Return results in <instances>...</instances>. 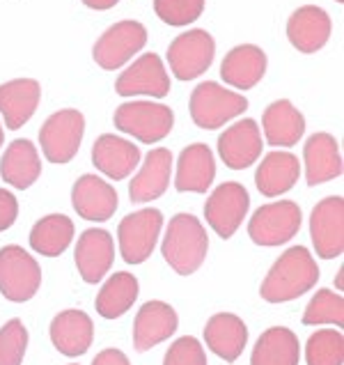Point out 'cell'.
Returning <instances> with one entry per match:
<instances>
[{
    "label": "cell",
    "mask_w": 344,
    "mask_h": 365,
    "mask_svg": "<svg viewBox=\"0 0 344 365\" xmlns=\"http://www.w3.org/2000/svg\"><path fill=\"white\" fill-rule=\"evenodd\" d=\"M319 280V267L310 250L303 246H294L285 250L276 259V264L269 269L259 294L269 304H285L306 294Z\"/></svg>",
    "instance_id": "6da1fadb"
},
{
    "label": "cell",
    "mask_w": 344,
    "mask_h": 365,
    "mask_svg": "<svg viewBox=\"0 0 344 365\" xmlns=\"http://www.w3.org/2000/svg\"><path fill=\"white\" fill-rule=\"evenodd\" d=\"M209 237L202 223L191 214H177L163 239V257L179 276H191L202 267Z\"/></svg>",
    "instance_id": "7a4b0ae2"
},
{
    "label": "cell",
    "mask_w": 344,
    "mask_h": 365,
    "mask_svg": "<svg viewBox=\"0 0 344 365\" xmlns=\"http://www.w3.org/2000/svg\"><path fill=\"white\" fill-rule=\"evenodd\" d=\"M248 108V99L229 92L214 81L200 83L191 95V118L200 129H221Z\"/></svg>",
    "instance_id": "3957f363"
},
{
    "label": "cell",
    "mask_w": 344,
    "mask_h": 365,
    "mask_svg": "<svg viewBox=\"0 0 344 365\" xmlns=\"http://www.w3.org/2000/svg\"><path fill=\"white\" fill-rule=\"evenodd\" d=\"M115 129L133 135L140 143H159L172 131L174 115L168 106L152 101H129L115 110Z\"/></svg>",
    "instance_id": "277c9868"
},
{
    "label": "cell",
    "mask_w": 344,
    "mask_h": 365,
    "mask_svg": "<svg viewBox=\"0 0 344 365\" xmlns=\"http://www.w3.org/2000/svg\"><path fill=\"white\" fill-rule=\"evenodd\" d=\"M41 285V269L21 246L0 248V294L16 304L30 301Z\"/></svg>",
    "instance_id": "5b68a950"
},
{
    "label": "cell",
    "mask_w": 344,
    "mask_h": 365,
    "mask_svg": "<svg viewBox=\"0 0 344 365\" xmlns=\"http://www.w3.org/2000/svg\"><path fill=\"white\" fill-rule=\"evenodd\" d=\"M301 207L291 200L259 207L248 223V235L259 246H280L294 239L301 230Z\"/></svg>",
    "instance_id": "8992f818"
},
{
    "label": "cell",
    "mask_w": 344,
    "mask_h": 365,
    "mask_svg": "<svg viewBox=\"0 0 344 365\" xmlns=\"http://www.w3.org/2000/svg\"><path fill=\"white\" fill-rule=\"evenodd\" d=\"M83 133H85L83 113L74 108L53 113L39 129V143L44 156L51 163H69L80 148Z\"/></svg>",
    "instance_id": "52a82bcc"
},
{
    "label": "cell",
    "mask_w": 344,
    "mask_h": 365,
    "mask_svg": "<svg viewBox=\"0 0 344 365\" xmlns=\"http://www.w3.org/2000/svg\"><path fill=\"white\" fill-rule=\"evenodd\" d=\"M216 56V41L207 30H189L177 35L168 46V62L179 81H193L212 67Z\"/></svg>",
    "instance_id": "ba28073f"
},
{
    "label": "cell",
    "mask_w": 344,
    "mask_h": 365,
    "mask_svg": "<svg viewBox=\"0 0 344 365\" xmlns=\"http://www.w3.org/2000/svg\"><path fill=\"white\" fill-rule=\"evenodd\" d=\"M163 227V214L159 210H140L129 214L118 227L120 253L127 264H142L152 255L156 239Z\"/></svg>",
    "instance_id": "9c48e42d"
},
{
    "label": "cell",
    "mask_w": 344,
    "mask_h": 365,
    "mask_svg": "<svg viewBox=\"0 0 344 365\" xmlns=\"http://www.w3.org/2000/svg\"><path fill=\"white\" fill-rule=\"evenodd\" d=\"M147 44V30L138 21H120L110 26L92 48V58L101 69H120Z\"/></svg>",
    "instance_id": "30bf717a"
},
{
    "label": "cell",
    "mask_w": 344,
    "mask_h": 365,
    "mask_svg": "<svg viewBox=\"0 0 344 365\" xmlns=\"http://www.w3.org/2000/svg\"><path fill=\"white\" fill-rule=\"evenodd\" d=\"M310 237L319 257L333 259L344 250V200L340 195L324 197L310 218Z\"/></svg>",
    "instance_id": "8fae6325"
},
{
    "label": "cell",
    "mask_w": 344,
    "mask_h": 365,
    "mask_svg": "<svg viewBox=\"0 0 344 365\" xmlns=\"http://www.w3.org/2000/svg\"><path fill=\"white\" fill-rule=\"evenodd\" d=\"M250 197L239 182H225L209 195L204 205V216L214 230L223 239H229L248 214Z\"/></svg>",
    "instance_id": "7c38bea8"
},
{
    "label": "cell",
    "mask_w": 344,
    "mask_h": 365,
    "mask_svg": "<svg viewBox=\"0 0 344 365\" xmlns=\"http://www.w3.org/2000/svg\"><path fill=\"white\" fill-rule=\"evenodd\" d=\"M115 92L122 97L147 95L163 99L170 92V76L165 74V67L159 56L145 53L124 74H120L118 83H115Z\"/></svg>",
    "instance_id": "4fadbf2b"
},
{
    "label": "cell",
    "mask_w": 344,
    "mask_h": 365,
    "mask_svg": "<svg viewBox=\"0 0 344 365\" xmlns=\"http://www.w3.org/2000/svg\"><path fill=\"white\" fill-rule=\"evenodd\" d=\"M218 154L232 170H244L253 165L262 154V133L257 129V122L241 120L225 129L218 138Z\"/></svg>",
    "instance_id": "5bb4252c"
},
{
    "label": "cell",
    "mask_w": 344,
    "mask_h": 365,
    "mask_svg": "<svg viewBox=\"0 0 344 365\" xmlns=\"http://www.w3.org/2000/svg\"><path fill=\"white\" fill-rule=\"evenodd\" d=\"M71 202L85 221H108L118 210V191L97 175H83L71 189Z\"/></svg>",
    "instance_id": "9a60e30c"
},
{
    "label": "cell",
    "mask_w": 344,
    "mask_h": 365,
    "mask_svg": "<svg viewBox=\"0 0 344 365\" xmlns=\"http://www.w3.org/2000/svg\"><path fill=\"white\" fill-rule=\"evenodd\" d=\"M330 16L317 5L298 7L287 21V37L301 53H317L330 37Z\"/></svg>",
    "instance_id": "2e32d148"
},
{
    "label": "cell",
    "mask_w": 344,
    "mask_h": 365,
    "mask_svg": "<svg viewBox=\"0 0 344 365\" xmlns=\"http://www.w3.org/2000/svg\"><path fill=\"white\" fill-rule=\"evenodd\" d=\"M177 312L165 301H147L133 322V345L138 351H147L159 342L168 340L177 331Z\"/></svg>",
    "instance_id": "e0dca14e"
},
{
    "label": "cell",
    "mask_w": 344,
    "mask_h": 365,
    "mask_svg": "<svg viewBox=\"0 0 344 365\" xmlns=\"http://www.w3.org/2000/svg\"><path fill=\"white\" fill-rule=\"evenodd\" d=\"M115 259L113 237L106 230H85L78 239L76 246V267L85 283L95 285L108 274Z\"/></svg>",
    "instance_id": "ac0fdd59"
},
{
    "label": "cell",
    "mask_w": 344,
    "mask_h": 365,
    "mask_svg": "<svg viewBox=\"0 0 344 365\" xmlns=\"http://www.w3.org/2000/svg\"><path fill=\"white\" fill-rule=\"evenodd\" d=\"M41 99V88L33 78H16L0 86V113L7 129H21L35 115Z\"/></svg>",
    "instance_id": "d6986e66"
},
{
    "label": "cell",
    "mask_w": 344,
    "mask_h": 365,
    "mask_svg": "<svg viewBox=\"0 0 344 365\" xmlns=\"http://www.w3.org/2000/svg\"><path fill=\"white\" fill-rule=\"evenodd\" d=\"M172 170V154L165 148H156L147 156L140 173L133 177L129 184V195L133 202H152L161 197L170 184Z\"/></svg>",
    "instance_id": "ffe728a7"
},
{
    "label": "cell",
    "mask_w": 344,
    "mask_h": 365,
    "mask_svg": "<svg viewBox=\"0 0 344 365\" xmlns=\"http://www.w3.org/2000/svg\"><path fill=\"white\" fill-rule=\"evenodd\" d=\"M266 74V53L255 44L234 46L221 65V78L236 90L255 88Z\"/></svg>",
    "instance_id": "44dd1931"
},
{
    "label": "cell",
    "mask_w": 344,
    "mask_h": 365,
    "mask_svg": "<svg viewBox=\"0 0 344 365\" xmlns=\"http://www.w3.org/2000/svg\"><path fill=\"white\" fill-rule=\"evenodd\" d=\"M216 177V161L212 150L202 143L189 145L179 154V163H177V177L174 186L177 191H193V193H207Z\"/></svg>",
    "instance_id": "7402d4cb"
},
{
    "label": "cell",
    "mask_w": 344,
    "mask_h": 365,
    "mask_svg": "<svg viewBox=\"0 0 344 365\" xmlns=\"http://www.w3.org/2000/svg\"><path fill=\"white\" fill-rule=\"evenodd\" d=\"M306 161V180L310 186L324 184L342 175V156L338 150V140L330 133H315L310 135L303 148Z\"/></svg>",
    "instance_id": "603a6c76"
},
{
    "label": "cell",
    "mask_w": 344,
    "mask_h": 365,
    "mask_svg": "<svg viewBox=\"0 0 344 365\" xmlns=\"http://www.w3.org/2000/svg\"><path fill=\"white\" fill-rule=\"evenodd\" d=\"M204 340L216 356L225 359L227 363H234L248 342V329L241 317L232 312H218L204 327Z\"/></svg>",
    "instance_id": "cb8c5ba5"
},
{
    "label": "cell",
    "mask_w": 344,
    "mask_h": 365,
    "mask_svg": "<svg viewBox=\"0 0 344 365\" xmlns=\"http://www.w3.org/2000/svg\"><path fill=\"white\" fill-rule=\"evenodd\" d=\"M92 161L110 180H124L138 165L140 150L133 143L120 138V135L103 133L97 138L95 148H92Z\"/></svg>",
    "instance_id": "d4e9b609"
},
{
    "label": "cell",
    "mask_w": 344,
    "mask_h": 365,
    "mask_svg": "<svg viewBox=\"0 0 344 365\" xmlns=\"http://www.w3.org/2000/svg\"><path fill=\"white\" fill-rule=\"evenodd\" d=\"M95 336L92 319L83 310H65L51 322V340L65 356H83Z\"/></svg>",
    "instance_id": "484cf974"
},
{
    "label": "cell",
    "mask_w": 344,
    "mask_h": 365,
    "mask_svg": "<svg viewBox=\"0 0 344 365\" xmlns=\"http://www.w3.org/2000/svg\"><path fill=\"white\" fill-rule=\"evenodd\" d=\"M301 175V163L291 152H271L266 154L262 163L257 165L255 184L257 191L266 197L283 195L289 189H294Z\"/></svg>",
    "instance_id": "4316f807"
},
{
    "label": "cell",
    "mask_w": 344,
    "mask_h": 365,
    "mask_svg": "<svg viewBox=\"0 0 344 365\" xmlns=\"http://www.w3.org/2000/svg\"><path fill=\"white\" fill-rule=\"evenodd\" d=\"M262 127L269 145H273V148H294L301 140V135L306 133V118L301 115V110L294 108V103L289 99H280L264 110Z\"/></svg>",
    "instance_id": "83f0119b"
},
{
    "label": "cell",
    "mask_w": 344,
    "mask_h": 365,
    "mask_svg": "<svg viewBox=\"0 0 344 365\" xmlns=\"http://www.w3.org/2000/svg\"><path fill=\"white\" fill-rule=\"evenodd\" d=\"M0 175L14 189L24 191L28 186H33L37 182V177L41 175V161L35 145L26 138L9 143L5 156L0 159Z\"/></svg>",
    "instance_id": "f1b7e54d"
},
{
    "label": "cell",
    "mask_w": 344,
    "mask_h": 365,
    "mask_svg": "<svg viewBox=\"0 0 344 365\" xmlns=\"http://www.w3.org/2000/svg\"><path fill=\"white\" fill-rule=\"evenodd\" d=\"M301 345L294 331L273 327L262 333L250 356V365H298Z\"/></svg>",
    "instance_id": "f546056e"
},
{
    "label": "cell",
    "mask_w": 344,
    "mask_h": 365,
    "mask_svg": "<svg viewBox=\"0 0 344 365\" xmlns=\"http://www.w3.org/2000/svg\"><path fill=\"white\" fill-rule=\"evenodd\" d=\"M71 239H74V223L62 214H51L44 216L41 221L35 223L30 230V246L37 250L39 255L56 257L65 253L69 248Z\"/></svg>",
    "instance_id": "4dcf8cb0"
},
{
    "label": "cell",
    "mask_w": 344,
    "mask_h": 365,
    "mask_svg": "<svg viewBox=\"0 0 344 365\" xmlns=\"http://www.w3.org/2000/svg\"><path fill=\"white\" fill-rule=\"evenodd\" d=\"M138 299V280L135 276L120 271L108 278V283L97 294V312L103 319H118Z\"/></svg>",
    "instance_id": "1f68e13d"
},
{
    "label": "cell",
    "mask_w": 344,
    "mask_h": 365,
    "mask_svg": "<svg viewBox=\"0 0 344 365\" xmlns=\"http://www.w3.org/2000/svg\"><path fill=\"white\" fill-rule=\"evenodd\" d=\"M303 324L317 327V324H335L344 327V299L330 289H319L303 312Z\"/></svg>",
    "instance_id": "d6a6232c"
},
{
    "label": "cell",
    "mask_w": 344,
    "mask_h": 365,
    "mask_svg": "<svg viewBox=\"0 0 344 365\" xmlns=\"http://www.w3.org/2000/svg\"><path fill=\"white\" fill-rule=\"evenodd\" d=\"M308 365H342L344 363V338L340 331H317L306 345Z\"/></svg>",
    "instance_id": "836d02e7"
},
{
    "label": "cell",
    "mask_w": 344,
    "mask_h": 365,
    "mask_svg": "<svg viewBox=\"0 0 344 365\" xmlns=\"http://www.w3.org/2000/svg\"><path fill=\"white\" fill-rule=\"evenodd\" d=\"M154 12L168 26H189L204 12V0H154Z\"/></svg>",
    "instance_id": "e575fe53"
},
{
    "label": "cell",
    "mask_w": 344,
    "mask_h": 365,
    "mask_svg": "<svg viewBox=\"0 0 344 365\" xmlns=\"http://www.w3.org/2000/svg\"><path fill=\"white\" fill-rule=\"evenodd\" d=\"M28 347V331L21 319H9L0 329V365H21Z\"/></svg>",
    "instance_id": "d590c367"
},
{
    "label": "cell",
    "mask_w": 344,
    "mask_h": 365,
    "mask_svg": "<svg viewBox=\"0 0 344 365\" xmlns=\"http://www.w3.org/2000/svg\"><path fill=\"white\" fill-rule=\"evenodd\" d=\"M163 365H207V356L200 340H195L193 336H184L177 342H172L163 359Z\"/></svg>",
    "instance_id": "8d00e7d4"
},
{
    "label": "cell",
    "mask_w": 344,
    "mask_h": 365,
    "mask_svg": "<svg viewBox=\"0 0 344 365\" xmlns=\"http://www.w3.org/2000/svg\"><path fill=\"white\" fill-rule=\"evenodd\" d=\"M16 216H19L16 197L9 191L0 189V232L7 230V227H12V223L16 221Z\"/></svg>",
    "instance_id": "74e56055"
},
{
    "label": "cell",
    "mask_w": 344,
    "mask_h": 365,
    "mask_svg": "<svg viewBox=\"0 0 344 365\" xmlns=\"http://www.w3.org/2000/svg\"><path fill=\"white\" fill-rule=\"evenodd\" d=\"M92 365H131L127 354H122L120 349H103L101 354H97Z\"/></svg>",
    "instance_id": "f35d334b"
},
{
    "label": "cell",
    "mask_w": 344,
    "mask_h": 365,
    "mask_svg": "<svg viewBox=\"0 0 344 365\" xmlns=\"http://www.w3.org/2000/svg\"><path fill=\"white\" fill-rule=\"evenodd\" d=\"M90 9H110L120 3V0H83Z\"/></svg>",
    "instance_id": "ab89813d"
},
{
    "label": "cell",
    "mask_w": 344,
    "mask_h": 365,
    "mask_svg": "<svg viewBox=\"0 0 344 365\" xmlns=\"http://www.w3.org/2000/svg\"><path fill=\"white\" fill-rule=\"evenodd\" d=\"M342 276H344V271L340 269V271H338V280H335V283H338V289H342Z\"/></svg>",
    "instance_id": "60d3db41"
},
{
    "label": "cell",
    "mask_w": 344,
    "mask_h": 365,
    "mask_svg": "<svg viewBox=\"0 0 344 365\" xmlns=\"http://www.w3.org/2000/svg\"><path fill=\"white\" fill-rule=\"evenodd\" d=\"M3 140H5V133H3V127H0V148H3Z\"/></svg>",
    "instance_id": "b9f144b4"
},
{
    "label": "cell",
    "mask_w": 344,
    "mask_h": 365,
    "mask_svg": "<svg viewBox=\"0 0 344 365\" xmlns=\"http://www.w3.org/2000/svg\"><path fill=\"white\" fill-rule=\"evenodd\" d=\"M335 3H344V0H335Z\"/></svg>",
    "instance_id": "7bdbcfd3"
}]
</instances>
